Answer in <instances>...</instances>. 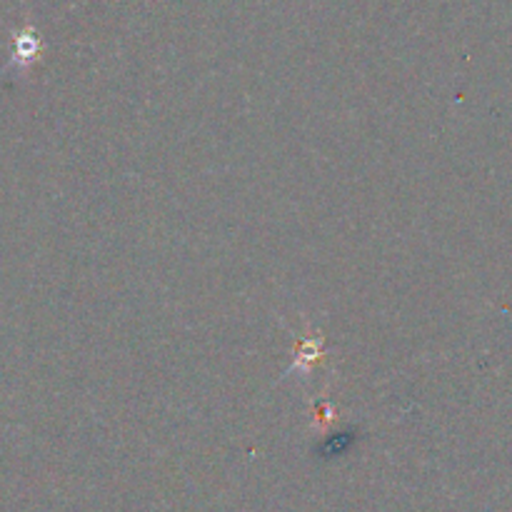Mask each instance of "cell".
<instances>
[{"label":"cell","mask_w":512,"mask_h":512,"mask_svg":"<svg viewBox=\"0 0 512 512\" xmlns=\"http://www.w3.org/2000/svg\"><path fill=\"white\" fill-rule=\"evenodd\" d=\"M320 358H323V338L300 340L293 370H300V373H310V370L315 368V363H318Z\"/></svg>","instance_id":"1"}]
</instances>
